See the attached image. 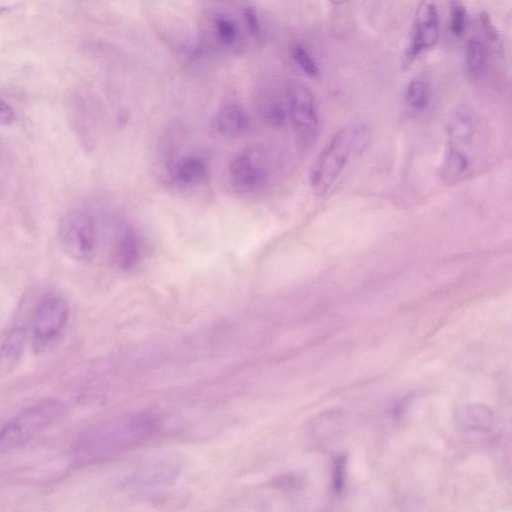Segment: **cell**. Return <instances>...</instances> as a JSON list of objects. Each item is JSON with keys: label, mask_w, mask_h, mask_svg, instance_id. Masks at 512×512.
<instances>
[{"label": "cell", "mask_w": 512, "mask_h": 512, "mask_svg": "<svg viewBox=\"0 0 512 512\" xmlns=\"http://www.w3.org/2000/svg\"><path fill=\"white\" fill-rule=\"evenodd\" d=\"M480 22L482 24V27L486 33L487 38H489L491 41H497L498 40V32L492 23L489 15L486 12H481L480 14Z\"/></svg>", "instance_id": "cell-23"}, {"label": "cell", "mask_w": 512, "mask_h": 512, "mask_svg": "<svg viewBox=\"0 0 512 512\" xmlns=\"http://www.w3.org/2000/svg\"><path fill=\"white\" fill-rule=\"evenodd\" d=\"M244 15L250 30L257 33L259 31V21L256 10L253 7H247Z\"/></svg>", "instance_id": "cell-24"}, {"label": "cell", "mask_w": 512, "mask_h": 512, "mask_svg": "<svg viewBox=\"0 0 512 512\" xmlns=\"http://www.w3.org/2000/svg\"><path fill=\"white\" fill-rule=\"evenodd\" d=\"M439 38V18L434 0H421L416 8L409 44L403 65L410 63L422 51L432 48Z\"/></svg>", "instance_id": "cell-7"}, {"label": "cell", "mask_w": 512, "mask_h": 512, "mask_svg": "<svg viewBox=\"0 0 512 512\" xmlns=\"http://www.w3.org/2000/svg\"><path fill=\"white\" fill-rule=\"evenodd\" d=\"M26 332L14 328L0 347V378L9 375L18 365L25 346Z\"/></svg>", "instance_id": "cell-11"}, {"label": "cell", "mask_w": 512, "mask_h": 512, "mask_svg": "<svg viewBox=\"0 0 512 512\" xmlns=\"http://www.w3.org/2000/svg\"><path fill=\"white\" fill-rule=\"evenodd\" d=\"M405 98L410 107L424 109L430 100L429 82L424 77L413 78L407 86Z\"/></svg>", "instance_id": "cell-14"}, {"label": "cell", "mask_w": 512, "mask_h": 512, "mask_svg": "<svg viewBox=\"0 0 512 512\" xmlns=\"http://www.w3.org/2000/svg\"><path fill=\"white\" fill-rule=\"evenodd\" d=\"M466 12L463 6L454 3L451 7L450 29L453 35L459 37L465 29Z\"/></svg>", "instance_id": "cell-19"}, {"label": "cell", "mask_w": 512, "mask_h": 512, "mask_svg": "<svg viewBox=\"0 0 512 512\" xmlns=\"http://www.w3.org/2000/svg\"><path fill=\"white\" fill-rule=\"evenodd\" d=\"M154 425L143 415L118 420L87 436L79 445L78 457L88 461L122 450L148 436Z\"/></svg>", "instance_id": "cell-1"}, {"label": "cell", "mask_w": 512, "mask_h": 512, "mask_svg": "<svg viewBox=\"0 0 512 512\" xmlns=\"http://www.w3.org/2000/svg\"><path fill=\"white\" fill-rule=\"evenodd\" d=\"M69 317V306L66 300L60 296H46L34 308L30 329L34 339L39 343H45L62 331Z\"/></svg>", "instance_id": "cell-8"}, {"label": "cell", "mask_w": 512, "mask_h": 512, "mask_svg": "<svg viewBox=\"0 0 512 512\" xmlns=\"http://www.w3.org/2000/svg\"><path fill=\"white\" fill-rule=\"evenodd\" d=\"M57 235L61 249L71 259L86 261L95 254L98 227L90 210L75 208L65 213L59 222Z\"/></svg>", "instance_id": "cell-4"}, {"label": "cell", "mask_w": 512, "mask_h": 512, "mask_svg": "<svg viewBox=\"0 0 512 512\" xmlns=\"http://www.w3.org/2000/svg\"><path fill=\"white\" fill-rule=\"evenodd\" d=\"M491 413L486 407L481 405H470L463 411V425L470 429H487L491 422Z\"/></svg>", "instance_id": "cell-17"}, {"label": "cell", "mask_w": 512, "mask_h": 512, "mask_svg": "<svg viewBox=\"0 0 512 512\" xmlns=\"http://www.w3.org/2000/svg\"><path fill=\"white\" fill-rule=\"evenodd\" d=\"M169 173L176 183L192 187L203 183L208 176V166L199 156L189 155L180 158L169 168Z\"/></svg>", "instance_id": "cell-10"}, {"label": "cell", "mask_w": 512, "mask_h": 512, "mask_svg": "<svg viewBox=\"0 0 512 512\" xmlns=\"http://www.w3.org/2000/svg\"><path fill=\"white\" fill-rule=\"evenodd\" d=\"M287 99L296 137L303 147H310L317 139L319 127L313 95L304 85L293 83L288 87Z\"/></svg>", "instance_id": "cell-6"}, {"label": "cell", "mask_w": 512, "mask_h": 512, "mask_svg": "<svg viewBox=\"0 0 512 512\" xmlns=\"http://www.w3.org/2000/svg\"><path fill=\"white\" fill-rule=\"evenodd\" d=\"M217 131L226 138L241 135L248 127V117L237 104H226L221 107L215 120Z\"/></svg>", "instance_id": "cell-12"}, {"label": "cell", "mask_w": 512, "mask_h": 512, "mask_svg": "<svg viewBox=\"0 0 512 512\" xmlns=\"http://www.w3.org/2000/svg\"><path fill=\"white\" fill-rule=\"evenodd\" d=\"M292 55L296 63L307 75L316 77L319 74L315 61L303 47L295 46L292 50Z\"/></svg>", "instance_id": "cell-18"}, {"label": "cell", "mask_w": 512, "mask_h": 512, "mask_svg": "<svg viewBox=\"0 0 512 512\" xmlns=\"http://www.w3.org/2000/svg\"><path fill=\"white\" fill-rule=\"evenodd\" d=\"M216 29L219 35V38L225 44H231L234 42L236 37V28L234 24L226 18H217Z\"/></svg>", "instance_id": "cell-20"}, {"label": "cell", "mask_w": 512, "mask_h": 512, "mask_svg": "<svg viewBox=\"0 0 512 512\" xmlns=\"http://www.w3.org/2000/svg\"><path fill=\"white\" fill-rule=\"evenodd\" d=\"M23 0H0V13L13 10L22 4Z\"/></svg>", "instance_id": "cell-25"}, {"label": "cell", "mask_w": 512, "mask_h": 512, "mask_svg": "<svg viewBox=\"0 0 512 512\" xmlns=\"http://www.w3.org/2000/svg\"><path fill=\"white\" fill-rule=\"evenodd\" d=\"M16 119L13 108L5 101L0 99V126L12 124Z\"/></svg>", "instance_id": "cell-22"}, {"label": "cell", "mask_w": 512, "mask_h": 512, "mask_svg": "<svg viewBox=\"0 0 512 512\" xmlns=\"http://www.w3.org/2000/svg\"><path fill=\"white\" fill-rule=\"evenodd\" d=\"M64 403L47 400L26 408L0 429V454L16 449L60 421L66 414Z\"/></svg>", "instance_id": "cell-3"}, {"label": "cell", "mask_w": 512, "mask_h": 512, "mask_svg": "<svg viewBox=\"0 0 512 512\" xmlns=\"http://www.w3.org/2000/svg\"><path fill=\"white\" fill-rule=\"evenodd\" d=\"M486 61L485 45L476 39H471L466 46V64L471 77H478L483 72Z\"/></svg>", "instance_id": "cell-15"}, {"label": "cell", "mask_w": 512, "mask_h": 512, "mask_svg": "<svg viewBox=\"0 0 512 512\" xmlns=\"http://www.w3.org/2000/svg\"><path fill=\"white\" fill-rule=\"evenodd\" d=\"M344 468H345V457L339 456L334 463L333 468V486L334 491L339 493L343 489L344 485Z\"/></svg>", "instance_id": "cell-21"}, {"label": "cell", "mask_w": 512, "mask_h": 512, "mask_svg": "<svg viewBox=\"0 0 512 512\" xmlns=\"http://www.w3.org/2000/svg\"><path fill=\"white\" fill-rule=\"evenodd\" d=\"M478 131L479 119L476 112L466 105L457 107L448 120L447 148L471 160L470 154L475 146Z\"/></svg>", "instance_id": "cell-9"}, {"label": "cell", "mask_w": 512, "mask_h": 512, "mask_svg": "<svg viewBox=\"0 0 512 512\" xmlns=\"http://www.w3.org/2000/svg\"><path fill=\"white\" fill-rule=\"evenodd\" d=\"M269 177L268 159L264 149L249 146L238 152L229 164V179L239 193L249 194L261 189Z\"/></svg>", "instance_id": "cell-5"}, {"label": "cell", "mask_w": 512, "mask_h": 512, "mask_svg": "<svg viewBox=\"0 0 512 512\" xmlns=\"http://www.w3.org/2000/svg\"><path fill=\"white\" fill-rule=\"evenodd\" d=\"M259 112L265 122L273 127H281L286 120V110L277 98L263 97L259 102Z\"/></svg>", "instance_id": "cell-16"}, {"label": "cell", "mask_w": 512, "mask_h": 512, "mask_svg": "<svg viewBox=\"0 0 512 512\" xmlns=\"http://www.w3.org/2000/svg\"><path fill=\"white\" fill-rule=\"evenodd\" d=\"M140 258V239L133 230L126 229L116 247L117 265L124 271H130L138 265Z\"/></svg>", "instance_id": "cell-13"}, {"label": "cell", "mask_w": 512, "mask_h": 512, "mask_svg": "<svg viewBox=\"0 0 512 512\" xmlns=\"http://www.w3.org/2000/svg\"><path fill=\"white\" fill-rule=\"evenodd\" d=\"M364 139L363 129L354 126H345L335 133L311 169V186L317 193L329 190L343 172L352 150L360 148Z\"/></svg>", "instance_id": "cell-2"}, {"label": "cell", "mask_w": 512, "mask_h": 512, "mask_svg": "<svg viewBox=\"0 0 512 512\" xmlns=\"http://www.w3.org/2000/svg\"><path fill=\"white\" fill-rule=\"evenodd\" d=\"M332 4L334 5H342L344 3H346L347 1L349 0H329Z\"/></svg>", "instance_id": "cell-26"}]
</instances>
